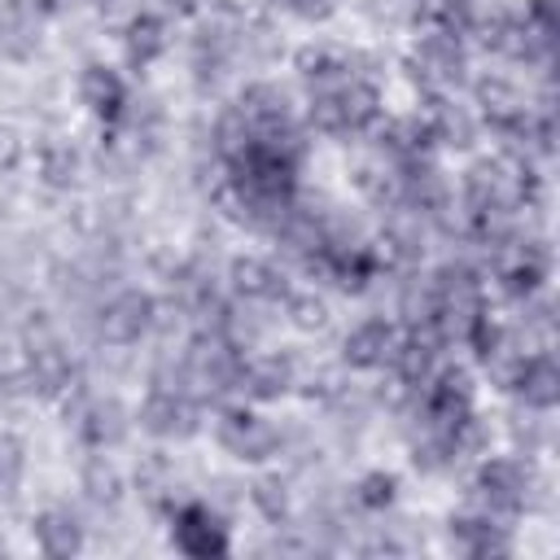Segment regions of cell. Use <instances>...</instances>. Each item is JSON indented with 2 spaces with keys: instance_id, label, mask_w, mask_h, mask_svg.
Returning <instances> with one entry per match:
<instances>
[{
  "instance_id": "obj_18",
  "label": "cell",
  "mask_w": 560,
  "mask_h": 560,
  "mask_svg": "<svg viewBox=\"0 0 560 560\" xmlns=\"http://www.w3.org/2000/svg\"><path fill=\"white\" fill-rule=\"evenodd\" d=\"M171 48V22L162 13H136L127 26H122V57L131 70H149L158 57H166Z\"/></svg>"
},
{
  "instance_id": "obj_24",
  "label": "cell",
  "mask_w": 560,
  "mask_h": 560,
  "mask_svg": "<svg viewBox=\"0 0 560 560\" xmlns=\"http://www.w3.org/2000/svg\"><path fill=\"white\" fill-rule=\"evenodd\" d=\"M22 472H26V455H22V442L0 433V494H13L22 486Z\"/></svg>"
},
{
  "instance_id": "obj_10",
  "label": "cell",
  "mask_w": 560,
  "mask_h": 560,
  "mask_svg": "<svg viewBox=\"0 0 560 560\" xmlns=\"http://www.w3.org/2000/svg\"><path fill=\"white\" fill-rule=\"evenodd\" d=\"M398 346H402V324H394L385 315H372V319H359L346 332V346L341 350H346V363L350 368L381 372V368H394Z\"/></svg>"
},
{
  "instance_id": "obj_14",
  "label": "cell",
  "mask_w": 560,
  "mask_h": 560,
  "mask_svg": "<svg viewBox=\"0 0 560 560\" xmlns=\"http://www.w3.org/2000/svg\"><path fill=\"white\" fill-rule=\"evenodd\" d=\"M79 101H83V109H88L96 122L118 127V122H122V109H127V101H131V92H127V79H122L114 66L88 61L83 74H79Z\"/></svg>"
},
{
  "instance_id": "obj_28",
  "label": "cell",
  "mask_w": 560,
  "mask_h": 560,
  "mask_svg": "<svg viewBox=\"0 0 560 560\" xmlns=\"http://www.w3.org/2000/svg\"><path fill=\"white\" fill-rule=\"evenodd\" d=\"M13 381H18V376H9V372L0 368V398H9V394H13Z\"/></svg>"
},
{
  "instance_id": "obj_19",
  "label": "cell",
  "mask_w": 560,
  "mask_h": 560,
  "mask_svg": "<svg viewBox=\"0 0 560 560\" xmlns=\"http://www.w3.org/2000/svg\"><path fill=\"white\" fill-rule=\"evenodd\" d=\"M31 538L44 556H79L83 551V525L70 508H44L31 521Z\"/></svg>"
},
{
  "instance_id": "obj_9",
  "label": "cell",
  "mask_w": 560,
  "mask_h": 560,
  "mask_svg": "<svg viewBox=\"0 0 560 560\" xmlns=\"http://www.w3.org/2000/svg\"><path fill=\"white\" fill-rule=\"evenodd\" d=\"M241 48H245V22H236V18L201 22L197 35H192V79L201 88L219 83L232 70V61L241 57Z\"/></svg>"
},
{
  "instance_id": "obj_21",
  "label": "cell",
  "mask_w": 560,
  "mask_h": 560,
  "mask_svg": "<svg viewBox=\"0 0 560 560\" xmlns=\"http://www.w3.org/2000/svg\"><path fill=\"white\" fill-rule=\"evenodd\" d=\"M394 499H398V477L394 472H368L354 486V503L368 508V512H385Z\"/></svg>"
},
{
  "instance_id": "obj_2",
  "label": "cell",
  "mask_w": 560,
  "mask_h": 560,
  "mask_svg": "<svg viewBox=\"0 0 560 560\" xmlns=\"http://www.w3.org/2000/svg\"><path fill=\"white\" fill-rule=\"evenodd\" d=\"M136 420H140L144 433H153L162 442H184L201 429V394L188 385L184 363H179L175 376H153Z\"/></svg>"
},
{
  "instance_id": "obj_6",
  "label": "cell",
  "mask_w": 560,
  "mask_h": 560,
  "mask_svg": "<svg viewBox=\"0 0 560 560\" xmlns=\"http://www.w3.org/2000/svg\"><path fill=\"white\" fill-rule=\"evenodd\" d=\"M158 324V298L144 289H114L96 306V337L109 346H136Z\"/></svg>"
},
{
  "instance_id": "obj_12",
  "label": "cell",
  "mask_w": 560,
  "mask_h": 560,
  "mask_svg": "<svg viewBox=\"0 0 560 560\" xmlns=\"http://www.w3.org/2000/svg\"><path fill=\"white\" fill-rule=\"evenodd\" d=\"M171 542L184 556H223L228 551V529L206 503H179L171 508Z\"/></svg>"
},
{
  "instance_id": "obj_15",
  "label": "cell",
  "mask_w": 560,
  "mask_h": 560,
  "mask_svg": "<svg viewBox=\"0 0 560 560\" xmlns=\"http://www.w3.org/2000/svg\"><path fill=\"white\" fill-rule=\"evenodd\" d=\"M232 293L245 302V306H284V298L293 293L289 289V276L276 258H236L232 262Z\"/></svg>"
},
{
  "instance_id": "obj_3",
  "label": "cell",
  "mask_w": 560,
  "mask_h": 560,
  "mask_svg": "<svg viewBox=\"0 0 560 560\" xmlns=\"http://www.w3.org/2000/svg\"><path fill=\"white\" fill-rule=\"evenodd\" d=\"M407 70H411V79H416L433 101L451 96V92L468 79L464 35H455V31H438V26L420 31V35H416V44H411Z\"/></svg>"
},
{
  "instance_id": "obj_26",
  "label": "cell",
  "mask_w": 560,
  "mask_h": 560,
  "mask_svg": "<svg viewBox=\"0 0 560 560\" xmlns=\"http://www.w3.org/2000/svg\"><path fill=\"white\" fill-rule=\"evenodd\" d=\"M289 18H298V22H324V18H332L337 13V4L341 0H276Z\"/></svg>"
},
{
  "instance_id": "obj_23",
  "label": "cell",
  "mask_w": 560,
  "mask_h": 560,
  "mask_svg": "<svg viewBox=\"0 0 560 560\" xmlns=\"http://www.w3.org/2000/svg\"><path fill=\"white\" fill-rule=\"evenodd\" d=\"M249 499H254V508H258L267 521H276V525L289 516V490H284V481H280V477H258Z\"/></svg>"
},
{
  "instance_id": "obj_11",
  "label": "cell",
  "mask_w": 560,
  "mask_h": 560,
  "mask_svg": "<svg viewBox=\"0 0 560 560\" xmlns=\"http://www.w3.org/2000/svg\"><path fill=\"white\" fill-rule=\"evenodd\" d=\"M446 542H451V551H459V556H468V560H494V556H508V551H512L508 525H503L499 516L481 512V508H472V512H464V516H451Z\"/></svg>"
},
{
  "instance_id": "obj_8",
  "label": "cell",
  "mask_w": 560,
  "mask_h": 560,
  "mask_svg": "<svg viewBox=\"0 0 560 560\" xmlns=\"http://www.w3.org/2000/svg\"><path fill=\"white\" fill-rule=\"evenodd\" d=\"M66 416H70V424H74L79 442H83V446H92V451H109V446H118V442L127 438V424H131V416H127V407H122L118 398L88 394L83 385L70 394Z\"/></svg>"
},
{
  "instance_id": "obj_13",
  "label": "cell",
  "mask_w": 560,
  "mask_h": 560,
  "mask_svg": "<svg viewBox=\"0 0 560 560\" xmlns=\"http://www.w3.org/2000/svg\"><path fill=\"white\" fill-rule=\"evenodd\" d=\"M503 385L534 411H551L556 407V394H560V372H556V359L551 350H525L512 372L503 376Z\"/></svg>"
},
{
  "instance_id": "obj_7",
  "label": "cell",
  "mask_w": 560,
  "mask_h": 560,
  "mask_svg": "<svg viewBox=\"0 0 560 560\" xmlns=\"http://www.w3.org/2000/svg\"><path fill=\"white\" fill-rule=\"evenodd\" d=\"M214 438H219V446H223L232 459H241V464H267V459L280 451V429H276L267 416H258L254 407H241V402L219 411Z\"/></svg>"
},
{
  "instance_id": "obj_25",
  "label": "cell",
  "mask_w": 560,
  "mask_h": 560,
  "mask_svg": "<svg viewBox=\"0 0 560 560\" xmlns=\"http://www.w3.org/2000/svg\"><path fill=\"white\" fill-rule=\"evenodd\" d=\"M284 311H289V319H293L298 328H319V324L328 319L324 302H319V298H306V293H289V298H284Z\"/></svg>"
},
{
  "instance_id": "obj_22",
  "label": "cell",
  "mask_w": 560,
  "mask_h": 560,
  "mask_svg": "<svg viewBox=\"0 0 560 560\" xmlns=\"http://www.w3.org/2000/svg\"><path fill=\"white\" fill-rule=\"evenodd\" d=\"M83 490H88V499H96V503H114V499L122 494V481H118L114 464L96 455V459L83 468Z\"/></svg>"
},
{
  "instance_id": "obj_4",
  "label": "cell",
  "mask_w": 560,
  "mask_h": 560,
  "mask_svg": "<svg viewBox=\"0 0 560 560\" xmlns=\"http://www.w3.org/2000/svg\"><path fill=\"white\" fill-rule=\"evenodd\" d=\"M31 394L39 398H70L79 389V363L74 354L61 346V337L52 328H26V350H22V376H18Z\"/></svg>"
},
{
  "instance_id": "obj_1",
  "label": "cell",
  "mask_w": 560,
  "mask_h": 560,
  "mask_svg": "<svg viewBox=\"0 0 560 560\" xmlns=\"http://www.w3.org/2000/svg\"><path fill=\"white\" fill-rule=\"evenodd\" d=\"M298 74L306 83V118L324 136H363L381 122V92L359 70L354 52L341 48H302Z\"/></svg>"
},
{
  "instance_id": "obj_20",
  "label": "cell",
  "mask_w": 560,
  "mask_h": 560,
  "mask_svg": "<svg viewBox=\"0 0 560 560\" xmlns=\"http://www.w3.org/2000/svg\"><path fill=\"white\" fill-rule=\"evenodd\" d=\"M39 179L48 184V188H74L79 184V175H83V153L70 144V140H44L39 144Z\"/></svg>"
},
{
  "instance_id": "obj_5",
  "label": "cell",
  "mask_w": 560,
  "mask_h": 560,
  "mask_svg": "<svg viewBox=\"0 0 560 560\" xmlns=\"http://www.w3.org/2000/svg\"><path fill=\"white\" fill-rule=\"evenodd\" d=\"M529 468L521 459H508V455H494V459H481L477 472H472V508L499 516V521H512L525 512L529 503Z\"/></svg>"
},
{
  "instance_id": "obj_29",
  "label": "cell",
  "mask_w": 560,
  "mask_h": 560,
  "mask_svg": "<svg viewBox=\"0 0 560 560\" xmlns=\"http://www.w3.org/2000/svg\"><path fill=\"white\" fill-rule=\"evenodd\" d=\"M166 4H179V9H192V0H166Z\"/></svg>"
},
{
  "instance_id": "obj_27",
  "label": "cell",
  "mask_w": 560,
  "mask_h": 560,
  "mask_svg": "<svg viewBox=\"0 0 560 560\" xmlns=\"http://www.w3.org/2000/svg\"><path fill=\"white\" fill-rule=\"evenodd\" d=\"M22 158H26V140H22L9 122H0V175L18 171V166H22Z\"/></svg>"
},
{
  "instance_id": "obj_16",
  "label": "cell",
  "mask_w": 560,
  "mask_h": 560,
  "mask_svg": "<svg viewBox=\"0 0 560 560\" xmlns=\"http://www.w3.org/2000/svg\"><path fill=\"white\" fill-rule=\"evenodd\" d=\"M44 9L35 0H0V57L31 61L44 39Z\"/></svg>"
},
{
  "instance_id": "obj_17",
  "label": "cell",
  "mask_w": 560,
  "mask_h": 560,
  "mask_svg": "<svg viewBox=\"0 0 560 560\" xmlns=\"http://www.w3.org/2000/svg\"><path fill=\"white\" fill-rule=\"evenodd\" d=\"M298 385V368L289 354H249L241 363V394H249L254 402H271L284 398Z\"/></svg>"
}]
</instances>
